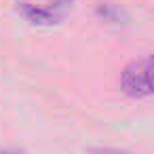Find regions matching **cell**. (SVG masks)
Masks as SVG:
<instances>
[{
    "instance_id": "3",
    "label": "cell",
    "mask_w": 154,
    "mask_h": 154,
    "mask_svg": "<svg viewBox=\"0 0 154 154\" xmlns=\"http://www.w3.org/2000/svg\"><path fill=\"white\" fill-rule=\"evenodd\" d=\"M95 15L99 19H103L106 23H112V26H125L129 21L127 11L116 2H99L95 7Z\"/></svg>"
},
{
    "instance_id": "4",
    "label": "cell",
    "mask_w": 154,
    "mask_h": 154,
    "mask_svg": "<svg viewBox=\"0 0 154 154\" xmlns=\"http://www.w3.org/2000/svg\"><path fill=\"white\" fill-rule=\"evenodd\" d=\"M89 154H131V152L120 150V148H108V146H103V148H91Z\"/></svg>"
},
{
    "instance_id": "1",
    "label": "cell",
    "mask_w": 154,
    "mask_h": 154,
    "mask_svg": "<svg viewBox=\"0 0 154 154\" xmlns=\"http://www.w3.org/2000/svg\"><path fill=\"white\" fill-rule=\"evenodd\" d=\"M120 89L133 99L152 95V57L143 55L129 61L120 72Z\"/></svg>"
},
{
    "instance_id": "2",
    "label": "cell",
    "mask_w": 154,
    "mask_h": 154,
    "mask_svg": "<svg viewBox=\"0 0 154 154\" xmlns=\"http://www.w3.org/2000/svg\"><path fill=\"white\" fill-rule=\"evenodd\" d=\"M72 5H74V0H49L47 5L17 2V9L34 26H53L66 17V13L72 9Z\"/></svg>"
},
{
    "instance_id": "5",
    "label": "cell",
    "mask_w": 154,
    "mask_h": 154,
    "mask_svg": "<svg viewBox=\"0 0 154 154\" xmlns=\"http://www.w3.org/2000/svg\"><path fill=\"white\" fill-rule=\"evenodd\" d=\"M0 154H19V152H9V150H0Z\"/></svg>"
}]
</instances>
